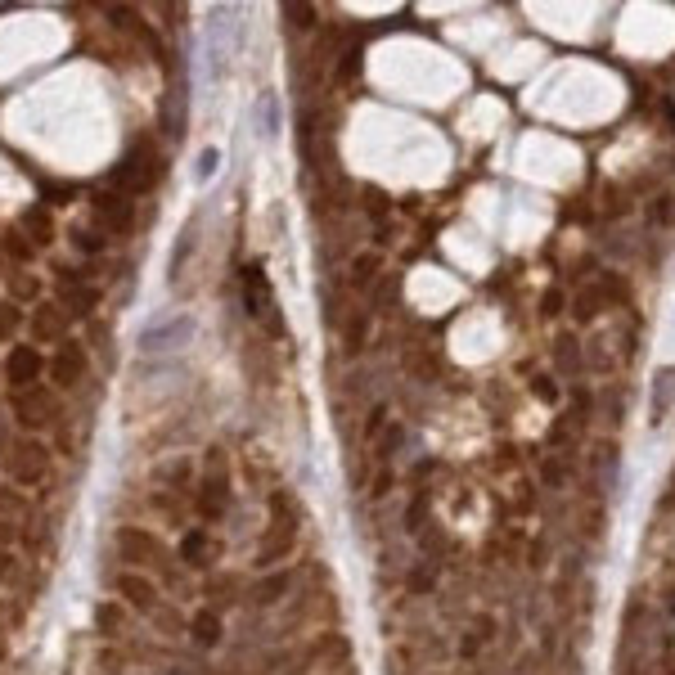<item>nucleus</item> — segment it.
Wrapping results in <instances>:
<instances>
[{
    "instance_id": "f257e3e1",
    "label": "nucleus",
    "mask_w": 675,
    "mask_h": 675,
    "mask_svg": "<svg viewBox=\"0 0 675 675\" xmlns=\"http://www.w3.org/2000/svg\"><path fill=\"white\" fill-rule=\"evenodd\" d=\"M108 180H113L117 189H126V194H149L162 180V153L153 149L149 140H140L113 171H108Z\"/></svg>"
},
{
    "instance_id": "f03ea898",
    "label": "nucleus",
    "mask_w": 675,
    "mask_h": 675,
    "mask_svg": "<svg viewBox=\"0 0 675 675\" xmlns=\"http://www.w3.org/2000/svg\"><path fill=\"white\" fill-rule=\"evenodd\" d=\"M5 468L14 477V486H36L50 477V446L36 437H18L9 441V455H5Z\"/></svg>"
},
{
    "instance_id": "7ed1b4c3",
    "label": "nucleus",
    "mask_w": 675,
    "mask_h": 675,
    "mask_svg": "<svg viewBox=\"0 0 675 675\" xmlns=\"http://www.w3.org/2000/svg\"><path fill=\"white\" fill-rule=\"evenodd\" d=\"M194 315H167V320H158V324H149V329L140 333V356H167V351H180L189 338H194Z\"/></svg>"
},
{
    "instance_id": "20e7f679",
    "label": "nucleus",
    "mask_w": 675,
    "mask_h": 675,
    "mask_svg": "<svg viewBox=\"0 0 675 675\" xmlns=\"http://www.w3.org/2000/svg\"><path fill=\"white\" fill-rule=\"evenodd\" d=\"M54 414H59V401H54V392L45 383L27 387V392H14V419L23 432H41L54 423Z\"/></svg>"
},
{
    "instance_id": "39448f33",
    "label": "nucleus",
    "mask_w": 675,
    "mask_h": 675,
    "mask_svg": "<svg viewBox=\"0 0 675 675\" xmlns=\"http://www.w3.org/2000/svg\"><path fill=\"white\" fill-rule=\"evenodd\" d=\"M45 369H50V360H45L41 347H32V342H18V347L5 356V378H9V387H14V392L36 387Z\"/></svg>"
},
{
    "instance_id": "423d86ee",
    "label": "nucleus",
    "mask_w": 675,
    "mask_h": 675,
    "mask_svg": "<svg viewBox=\"0 0 675 675\" xmlns=\"http://www.w3.org/2000/svg\"><path fill=\"white\" fill-rule=\"evenodd\" d=\"M86 369H90V356H86V342H77V338H63L59 347H54V356H50V378L59 387H77L81 378H86Z\"/></svg>"
},
{
    "instance_id": "0eeeda50",
    "label": "nucleus",
    "mask_w": 675,
    "mask_h": 675,
    "mask_svg": "<svg viewBox=\"0 0 675 675\" xmlns=\"http://www.w3.org/2000/svg\"><path fill=\"white\" fill-rule=\"evenodd\" d=\"M117 549H122V558L131 567H153V563H162V558H167L162 540L153 536V531H144V527H122V531H117Z\"/></svg>"
},
{
    "instance_id": "6e6552de",
    "label": "nucleus",
    "mask_w": 675,
    "mask_h": 675,
    "mask_svg": "<svg viewBox=\"0 0 675 675\" xmlns=\"http://www.w3.org/2000/svg\"><path fill=\"white\" fill-rule=\"evenodd\" d=\"M117 594H122V603H126V608L144 612V617H153V612L162 608L158 585H153L144 572H122V576H117Z\"/></svg>"
},
{
    "instance_id": "1a4fd4ad",
    "label": "nucleus",
    "mask_w": 675,
    "mask_h": 675,
    "mask_svg": "<svg viewBox=\"0 0 675 675\" xmlns=\"http://www.w3.org/2000/svg\"><path fill=\"white\" fill-rule=\"evenodd\" d=\"M90 203H95V216H99V221H104L113 234L131 230L135 207H131V198H126V194H117V189H104V194H95Z\"/></svg>"
},
{
    "instance_id": "9d476101",
    "label": "nucleus",
    "mask_w": 675,
    "mask_h": 675,
    "mask_svg": "<svg viewBox=\"0 0 675 675\" xmlns=\"http://www.w3.org/2000/svg\"><path fill=\"white\" fill-rule=\"evenodd\" d=\"M27 338L36 342H63V311L54 302H36L27 311Z\"/></svg>"
},
{
    "instance_id": "9b49d317",
    "label": "nucleus",
    "mask_w": 675,
    "mask_h": 675,
    "mask_svg": "<svg viewBox=\"0 0 675 675\" xmlns=\"http://www.w3.org/2000/svg\"><path fill=\"white\" fill-rule=\"evenodd\" d=\"M239 279H243V306H248V315H266V306H270V284H266V275H261L257 261H252V266H243Z\"/></svg>"
},
{
    "instance_id": "f8f14e48",
    "label": "nucleus",
    "mask_w": 675,
    "mask_h": 675,
    "mask_svg": "<svg viewBox=\"0 0 675 675\" xmlns=\"http://www.w3.org/2000/svg\"><path fill=\"white\" fill-rule=\"evenodd\" d=\"M180 558H185L189 567H212V558H216V540L207 536L203 527L185 531V540H180Z\"/></svg>"
},
{
    "instance_id": "ddd939ff",
    "label": "nucleus",
    "mask_w": 675,
    "mask_h": 675,
    "mask_svg": "<svg viewBox=\"0 0 675 675\" xmlns=\"http://www.w3.org/2000/svg\"><path fill=\"white\" fill-rule=\"evenodd\" d=\"M252 122H257V135H261V140H275V135H279L284 108H279V95H275V90H266V95L257 99V113H252Z\"/></svg>"
},
{
    "instance_id": "4468645a",
    "label": "nucleus",
    "mask_w": 675,
    "mask_h": 675,
    "mask_svg": "<svg viewBox=\"0 0 675 675\" xmlns=\"http://www.w3.org/2000/svg\"><path fill=\"white\" fill-rule=\"evenodd\" d=\"M198 509H203L207 518H221V513L230 509V482H225V477H207L203 495H198Z\"/></svg>"
},
{
    "instance_id": "2eb2a0df",
    "label": "nucleus",
    "mask_w": 675,
    "mask_h": 675,
    "mask_svg": "<svg viewBox=\"0 0 675 675\" xmlns=\"http://www.w3.org/2000/svg\"><path fill=\"white\" fill-rule=\"evenodd\" d=\"M194 243H198V216H189L180 239H176V252H171V261H167V279L185 275V261H189V252H194Z\"/></svg>"
},
{
    "instance_id": "dca6fc26",
    "label": "nucleus",
    "mask_w": 675,
    "mask_h": 675,
    "mask_svg": "<svg viewBox=\"0 0 675 675\" xmlns=\"http://www.w3.org/2000/svg\"><path fill=\"white\" fill-rule=\"evenodd\" d=\"M0 252H5L9 261H18V266H27V261L36 257V243L27 239V234L18 230V225H9V230L0 234Z\"/></svg>"
},
{
    "instance_id": "f3484780",
    "label": "nucleus",
    "mask_w": 675,
    "mask_h": 675,
    "mask_svg": "<svg viewBox=\"0 0 675 675\" xmlns=\"http://www.w3.org/2000/svg\"><path fill=\"white\" fill-rule=\"evenodd\" d=\"M23 225L32 230V243H36V248H50V243H54V216L45 212V207H27Z\"/></svg>"
},
{
    "instance_id": "a211bd4d",
    "label": "nucleus",
    "mask_w": 675,
    "mask_h": 675,
    "mask_svg": "<svg viewBox=\"0 0 675 675\" xmlns=\"http://www.w3.org/2000/svg\"><path fill=\"white\" fill-rule=\"evenodd\" d=\"M189 635H194V644L216 648L221 644V617H216V612H198V617L189 621Z\"/></svg>"
},
{
    "instance_id": "6ab92c4d",
    "label": "nucleus",
    "mask_w": 675,
    "mask_h": 675,
    "mask_svg": "<svg viewBox=\"0 0 675 675\" xmlns=\"http://www.w3.org/2000/svg\"><path fill=\"white\" fill-rule=\"evenodd\" d=\"M68 243H72L77 252H86V257H99V252L108 248V239H104V234H95L90 225H72V230H68Z\"/></svg>"
},
{
    "instance_id": "aec40b11",
    "label": "nucleus",
    "mask_w": 675,
    "mask_h": 675,
    "mask_svg": "<svg viewBox=\"0 0 675 675\" xmlns=\"http://www.w3.org/2000/svg\"><path fill=\"white\" fill-rule=\"evenodd\" d=\"M63 302H68V311H72V315H90V311L99 306V288H95V284L68 288V293H63Z\"/></svg>"
},
{
    "instance_id": "412c9836",
    "label": "nucleus",
    "mask_w": 675,
    "mask_h": 675,
    "mask_svg": "<svg viewBox=\"0 0 675 675\" xmlns=\"http://www.w3.org/2000/svg\"><path fill=\"white\" fill-rule=\"evenodd\" d=\"M122 621H126V612H122V603H99L95 608V626H99V635H122Z\"/></svg>"
},
{
    "instance_id": "4be33fe9",
    "label": "nucleus",
    "mask_w": 675,
    "mask_h": 675,
    "mask_svg": "<svg viewBox=\"0 0 675 675\" xmlns=\"http://www.w3.org/2000/svg\"><path fill=\"white\" fill-rule=\"evenodd\" d=\"M671 392H675V369H662V374H657V392H653V423H662V419H666Z\"/></svg>"
},
{
    "instance_id": "5701e85b",
    "label": "nucleus",
    "mask_w": 675,
    "mask_h": 675,
    "mask_svg": "<svg viewBox=\"0 0 675 675\" xmlns=\"http://www.w3.org/2000/svg\"><path fill=\"white\" fill-rule=\"evenodd\" d=\"M9 518H27V495L18 486H0V522Z\"/></svg>"
},
{
    "instance_id": "b1692460",
    "label": "nucleus",
    "mask_w": 675,
    "mask_h": 675,
    "mask_svg": "<svg viewBox=\"0 0 675 675\" xmlns=\"http://www.w3.org/2000/svg\"><path fill=\"white\" fill-rule=\"evenodd\" d=\"M18 329H23V306H18L14 297H5V302H0V342H9Z\"/></svg>"
},
{
    "instance_id": "393cba45",
    "label": "nucleus",
    "mask_w": 675,
    "mask_h": 675,
    "mask_svg": "<svg viewBox=\"0 0 675 675\" xmlns=\"http://www.w3.org/2000/svg\"><path fill=\"white\" fill-rule=\"evenodd\" d=\"M284 594H288V572L266 576V581L257 585V603H275V599H284Z\"/></svg>"
},
{
    "instance_id": "a878e982",
    "label": "nucleus",
    "mask_w": 675,
    "mask_h": 675,
    "mask_svg": "<svg viewBox=\"0 0 675 675\" xmlns=\"http://www.w3.org/2000/svg\"><path fill=\"white\" fill-rule=\"evenodd\" d=\"M216 171H221V149H203L198 153V167H194V180L198 185H207V180L216 176Z\"/></svg>"
},
{
    "instance_id": "bb28decb",
    "label": "nucleus",
    "mask_w": 675,
    "mask_h": 675,
    "mask_svg": "<svg viewBox=\"0 0 675 675\" xmlns=\"http://www.w3.org/2000/svg\"><path fill=\"white\" fill-rule=\"evenodd\" d=\"M374 270H378V257H356V266H351V284L365 288L369 279H374Z\"/></svg>"
},
{
    "instance_id": "cd10ccee",
    "label": "nucleus",
    "mask_w": 675,
    "mask_h": 675,
    "mask_svg": "<svg viewBox=\"0 0 675 675\" xmlns=\"http://www.w3.org/2000/svg\"><path fill=\"white\" fill-rule=\"evenodd\" d=\"M14 581H18V554L0 549V585H14Z\"/></svg>"
},
{
    "instance_id": "c85d7f7f",
    "label": "nucleus",
    "mask_w": 675,
    "mask_h": 675,
    "mask_svg": "<svg viewBox=\"0 0 675 675\" xmlns=\"http://www.w3.org/2000/svg\"><path fill=\"white\" fill-rule=\"evenodd\" d=\"M9 288H14V297H36V293H41V284H36L32 275H14V279H9Z\"/></svg>"
},
{
    "instance_id": "c756f323",
    "label": "nucleus",
    "mask_w": 675,
    "mask_h": 675,
    "mask_svg": "<svg viewBox=\"0 0 675 675\" xmlns=\"http://www.w3.org/2000/svg\"><path fill=\"white\" fill-rule=\"evenodd\" d=\"M0 374H5V360H0Z\"/></svg>"
}]
</instances>
